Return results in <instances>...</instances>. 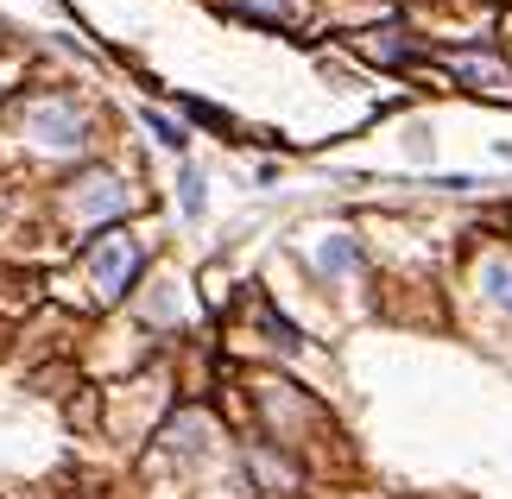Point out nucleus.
<instances>
[{"label": "nucleus", "instance_id": "f03ea898", "mask_svg": "<svg viewBox=\"0 0 512 499\" xmlns=\"http://www.w3.org/2000/svg\"><path fill=\"white\" fill-rule=\"evenodd\" d=\"M146 127H152V133H159V139H165V146H171V152H184V127H171V121H165V114H152V108H146Z\"/></svg>", "mask_w": 512, "mask_h": 499}, {"label": "nucleus", "instance_id": "7ed1b4c3", "mask_svg": "<svg viewBox=\"0 0 512 499\" xmlns=\"http://www.w3.org/2000/svg\"><path fill=\"white\" fill-rule=\"evenodd\" d=\"M184 209L203 215V177H184Z\"/></svg>", "mask_w": 512, "mask_h": 499}, {"label": "nucleus", "instance_id": "f257e3e1", "mask_svg": "<svg viewBox=\"0 0 512 499\" xmlns=\"http://www.w3.org/2000/svg\"><path fill=\"white\" fill-rule=\"evenodd\" d=\"M133 272H140V247L127 234H102V247H95V285H102V297H121L133 285Z\"/></svg>", "mask_w": 512, "mask_h": 499}, {"label": "nucleus", "instance_id": "20e7f679", "mask_svg": "<svg viewBox=\"0 0 512 499\" xmlns=\"http://www.w3.org/2000/svg\"><path fill=\"white\" fill-rule=\"evenodd\" d=\"M348 259H354L348 247H323V266H329V272H342V266H348Z\"/></svg>", "mask_w": 512, "mask_h": 499}]
</instances>
